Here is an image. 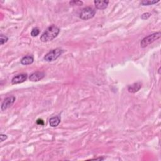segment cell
<instances>
[{
  "instance_id": "6da1fadb",
  "label": "cell",
  "mask_w": 161,
  "mask_h": 161,
  "mask_svg": "<svg viewBox=\"0 0 161 161\" xmlns=\"http://www.w3.org/2000/svg\"><path fill=\"white\" fill-rule=\"evenodd\" d=\"M60 32L59 28L54 25H50L46 30L40 37V40L42 42L52 41L57 37Z\"/></svg>"
},
{
  "instance_id": "7a4b0ae2",
  "label": "cell",
  "mask_w": 161,
  "mask_h": 161,
  "mask_svg": "<svg viewBox=\"0 0 161 161\" xmlns=\"http://www.w3.org/2000/svg\"><path fill=\"white\" fill-rule=\"evenodd\" d=\"M161 34L160 32H156V33H154L151 35H149L147 36L145 38L142 39V41L140 42V46L142 48H145L153 42H154L156 40H158L160 37Z\"/></svg>"
},
{
  "instance_id": "3957f363",
  "label": "cell",
  "mask_w": 161,
  "mask_h": 161,
  "mask_svg": "<svg viewBox=\"0 0 161 161\" xmlns=\"http://www.w3.org/2000/svg\"><path fill=\"white\" fill-rule=\"evenodd\" d=\"M63 53V50L55 49L49 51L44 57V60L47 62H52L57 59Z\"/></svg>"
},
{
  "instance_id": "277c9868",
  "label": "cell",
  "mask_w": 161,
  "mask_h": 161,
  "mask_svg": "<svg viewBox=\"0 0 161 161\" xmlns=\"http://www.w3.org/2000/svg\"><path fill=\"white\" fill-rule=\"evenodd\" d=\"M96 14V10L91 7H86L81 10L79 15L80 19L88 20L93 18Z\"/></svg>"
},
{
  "instance_id": "5b68a950",
  "label": "cell",
  "mask_w": 161,
  "mask_h": 161,
  "mask_svg": "<svg viewBox=\"0 0 161 161\" xmlns=\"http://www.w3.org/2000/svg\"><path fill=\"white\" fill-rule=\"evenodd\" d=\"M15 100H16V98L14 96H9V97L6 98L5 99H4L1 104V110L5 111L7 110L8 108L11 107L15 103Z\"/></svg>"
},
{
  "instance_id": "8992f818",
  "label": "cell",
  "mask_w": 161,
  "mask_h": 161,
  "mask_svg": "<svg viewBox=\"0 0 161 161\" xmlns=\"http://www.w3.org/2000/svg\"><path fill=\"white\" fill-rule=\"evenodd\" d=\"M28 75L27 74H20L14 76V77L11 79L12 84H17L22 83L27 79Z\"/></svg>"
},
{
  "instance_id": "52a82bcc",
  "label": "cell",
  "mask_w": 161,
  "mask_h": 161,
  "mask_svg": "<svg viewBox=\"0 0 161 161\" xmlns=\"http://www.w3.org/2000/svg\"><path fill=\"white\" fill-rule=\"evenodd\" d=\"M44 76H45V74L42 72H35L34 73H32L29 77V79L31 81L33 82H37L39 81V80H42Z\"/></svg>"
},
{
  "instance_id": "ba28073f",
  "label": "cell",
  "mask_w": 161,
  "mask_h": 161,
  "mask_svg": "<svg viewBox=\"0 0 161 161\" xmlns=\"http://www.w3.org/2000/svg\"><path fill=\"white\" fill-rule=\"evenodd\" d=\"M34 61V58L32 55H26L25 57H23L21 60H20V62L24 66L27 65H30L32 64Z\"/></svg>"
},
{
  "instance_id": "9c48e42d",
  "label": "cell",
  "mask_w": 161,
  "mask_h": 161,
  "mask_svg": "<svg viewBox=\"0 0 161 161\" xmlns=\"http://www.w3.org/2000/svg\"><path fill=\"white\" fill-rule=\"evenodd\" d=\"M95 6L98 10H104L108 7L109 1H94Z\"/></svg>"
},
{
  "instance_id": "30bf717a",
  "label": "cell",
  "mask_w": 161,
  "mask_h": 161,
  "mask_svg": "<svg viewBox=\"0 0 161 161\" xmlns=\"http://www.w3.org/2000/svg\"><path fill=\"white\" fill-rule=\"evenodd\" d=\"M141 88H142V84L140 83H135L128 87V91L130 92L135 93V92L139 91L141 89Z\"/></svg>"
},
{
  "instance_id": "8fae6325",
  "label": "cell",
  "mask_w": 161,
  "mask_h": 161,
  "mask_svg": "<svg viewBox=\"0 0 161 161\" xmlns=\"http://www.w3.org/2000/svg\"><path fill=\"white\" fill-rule=\"evenodd\" d=\"M60 123V118L59 116H55L52 117L49 120V124L52 127H57Z\"/></svg>"
},
{
  "instance_id": "7c38bea8",
  "label": "cell",
  "mask_w": 161,
  "mask_h": 161,
  "mask_svg": "<svg viewBox=\"0 0 161 161\" xmlns=\"http://www.w3.org/2000/svg\"><path fill=\"white\" fill-rule=\"evenodd\" d=\"M160 1H146V0H144V1H142L140 4L143 6H149V5H155V4L159 3Z\"/></svg>"
},
{
  "instance_id": "4fadbf2b",
  "label": "cell",
  "mask_w": 161,
  "mask_h": 161,
  "mask_svg": "<svg viewBox=\"0 0 161 161\" xmlns=\"http://www.w3.org/2000/svg\"><path fill=\"white\" fill-rule=\"evenodd\" d=\"M39 34H40V29L38 27H35V28H34V29H32V30L31 31L30 35L32 37H37V36H38L39 35Z\"/></svg>"
},
{
  "instance_id": "5bb4252c",
  "label": "cell",
  "mask_w": 161,
  "mask_h": 161,
  "mask_svg": "<svg viewBox=\"0 0 161 161\" xmlns=\"http://www.w3.org/2000/svg\"><path fill=\"white\" fill-rule=\"evenodd\" d=\"M8 40V38L6 36L3 35H0V42H1V46L3 45L4 43H5L6 42H7Z\"/></svg>"
},
{
  "instance_id": "9a60e30c",
  "label": "cell",
  "mask_w": 161,
  "mask_h": 161,
  "mask_svg": "<svg viewBox=\"0 0 161 161\" xmlns=\"http://www.w3.org/2000/svg\"><path fill=\"white\" fill-rule=\"evenodd\" d=\"M70 5H78L80 6L83 5V2L81 1H72L70 3Z\"/></svg>"
},
{
  "instance_id": "2e32d148",
  "label": "cell",
  "mask_w": 161,
  "mask_h": 161,
  "mask_svg": "<svg viewBox=\"0 0 161 161\" xmlns=\"http://www.w3.org/2000/svg\"><path fill=\"white\" fill-rule=\"evenodd\" d=\"M151 17V14L150 13H144L141 16V18L142 20H147Z\"/></svg>"
},
{
  "instance_id": "e0dca14e",
  "label": "cell",
  "mask_w": 161,
  "mask_h": 161,
  "mask_svg": "<svg viewBox=\"0 0 161 161\" xmlns=\"http://www.w3.org/2000/svg\"><path fill=\"white\" fill-rule=\"evenodd\" d=\"M7 139H8V136L6 135L3 134H1V135H0V139H1V142H4V141L6 140Z\"/></svg>"
},
{
  "instance_id": "ac0fdd59",
  "label": "cell",
  "mask_w": 161,
  "mask_h": 161,
  "mask_svg": "<svg viewBox=\"0 0 161 161\" xmlns=\"http://www.w3.org/2000/svg\"><path fill=\"white\" fill-rule=\"evenodd\" d=\"M37 125H44V122L42 119H38L37 121Z\"/></svg>"
},
{
  "instance_id": "d6986e66",
  "label": "cell",
  "mask_w": 161,
  "mask_h": 161,
  "mask_svg": "<svg viewBox=\"0 0 161 161\" xmlns=\"http://www.w3.org/2000/svg\"><path fill=\"white\" fill-rule=\"evenodd\" d=\"M160 67L159 68V70H158V72H159V74H160Z\"/></svg>"
}]
</instances>
